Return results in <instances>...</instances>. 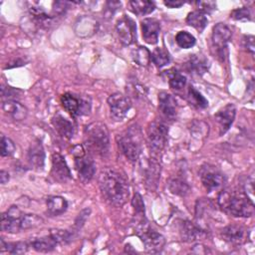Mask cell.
Here are the masks:
<instances>
[{
    "label": "cell",
    "instance_id": "6da1fadb",
    "mask_svg": "<svg viewBox=\"0 0 255 255\" xmlns=\"http://www.w3.org/2000/svg\"><path fill=\"white\" fill-rule=\"evenodd\" d=\"M99 186L105 200L114 206L121 207L128 199V182L115 169H105L100 173Z\"/></svg>",
    "mask_w": 255,
    "mask_h": 255
},
{
    "label": "cell",
    "instance_id": "7a4b0ae2",
    "mask_svg": "<svg viewBox=\"0 0 255 255\" xmlns=\"http://www.w3.org/2000/svg\"><path fill=\"white\" fill-rule=\"evenodd\" d=\"M220 208L234 217H250L254 214V203L243 190L222 189L218 195Z\"/></svg>",
    "mask_w": 255,
    "mask_h": 255
},
{
    "label": "cell",
    "instance_id": "3957f363",
    "mask_svg": "<svg viewBox=\"0 0 255 255\" xmlns=\"http://www.w3.org/2000/svg\"><path fill=\"white\" fill-rule=\"evenodd\" d=\"M85 137L88 148L99 155H106L109 151V130L103 123L94 122L85 127Z\"/></svg>",
    "mask_w": 255,
    "mask_h": 255
},
{
    "label": "cell",
    "instance_id": "277c9868",
    "mask_svg": "<svg viewBox=\"0 0 255 255\" xmlns=\"http://www.w3.org/2000/svg\"><path fill=\"white\" fill-rule=\"evenodd\" d=\"M118 144L123 154L131 162L138 159L141 152V131L136 126L129 127L118 136Z\"/></svg>",
    "mask_w": 255,
    "mask_h": 255
},
{
    "label": "cell",
    "instance_id": "5b68a950",
    "mask_svg": "<svg viewBox=\"0 0 255 255\" xmlns=\"http://www.w3.org/2000/svg\"><path fill=\"white\" fill-rule=\"evenodd\" d=\"M168 128L162 122L154 121L150 123L146 130L147 144L152 157L159 158L167 142Z\"/></svg>",
    "mask_w": 255,
    "mask_h": 255
},
{
    "label": "cell",
    "instance_id": "8992f818",
    "mask_svg": "<svg viewBox=\"0 0 255 255\" xmlns=\"http://www.w3.org/2000/svg\"><path fill=\"white\" fill-rule=\"evenodd\" d=\"M135 233L144 244L145 250L149 253H159L165 244L164 237L153 230L147 220L135 223Z\"/></svg>",
    "mask_w": 255,
    "mask_h": 255
},
{
    "label": "cell",
    "instance_id": "52a82bcc",
    "mask_svg": "<svg viewBox=\"0 0 255 255\" xmlns=\"http://www.w3.org/2000/svg\"><path fill=\"white\" fill-rule=\"evenodd\" d=\"M199 175L201 182L208 192L220 189L225 183V176L216 166L205 163L200 167Z\"/></svg>",
    "mask_w": 255,
    "mask_h": 255
},
{
    "label": "cell",
    "instance_id": "ba28073f",
    "mask_svg": "<svg viewBox=\"0 0 255 255\" xmlns=\"http://www.w3.org/2000/svg\"><path fill=\"white\" fill-rule=\"evenodd\" d=\"M61 103L65 111L68 112L73 118L89 114L91 110L90 101L84 98L76 97V95L71 93L63 94L61 97Z\"/></svg>",
    "mask_w": 255,
    "mask_h": 255
},
{
    "label": "cell",
    "instance_id": "9c48e42d",
    "mask_svg": "<svg viewBox=\"0 0 255 255\" xmlns=\"http://www.w3.org/2000/svg\"><path fill=\"white\" fill-rule=\"evenodd\" d=\"M110 113L115 121H123L131 108L130 100L122 93H114L108 98Z\"/></svg>",
    "mask_w": 255,
    "mask_h": 255
},
{
    "label": "cell",
    "instance_id": "30bf717a",
    "mask_svg": "<svg viewBox=\"0 0 255 255\" xmlns=\"http://www.w3.org/2000/svg\"><path fill=\"white\" fill-rule=\"evenodd\" d=\"M231 35L232 32L230 28L224 23H218L212 29V45L216 50L217 56L221 57L222 59L224 56H226L225 51L227 50V44L231 39Z\"/></svg>",
    "mask_w": 255,
    "mask_h": 255
},
{
    "label": "cell",
    "instance_id": "8fae6325",
    "mask_svg": "<svg viewBox=\"0 0 255 255\" xmlns=\"http://www.w3.org/2000/svg\"><path fill=\"white\" fill-rule=\"evenodd\" d=\"M116 31L121 43L126 46L131 45L136 40L135 23L127 15H124L118 20L116 24Z\"/></svg>",
    "mask_w": 255,
    "mask_h": 255
},
{
    "label": "cell",
    "instance_id": "7c38bea8",
    "mask_svg": "<svg viewBox=\"0 0 255 255\" xmlns=\"http://www.w3.org/2000/svg\"><path fill=\"white\" fill-rule=\"evenodd\" d=\"M23 213L17 206H11L1 215V230L8 233H17L22 230Z\"/></svg>",
    "mask_w": 255,
    "mask_h": 255
},
{
    "label": "cell",
    "instance_id": "4fadbf2b",
    "mask_svg": "<svg viewBox=\"0 0 255 255\" xmlns=\"http://www.w3.org/2000/svg\"><path fill=\"white\" fill-rule=\"evenodd\" d=\"M51 177L59 183H65L72 178L71 170L65 160V158L60 153L52 154V167H51Z\"/></svg>",
    "mask_w": 255,
    "mask_h": 255
},
{
    "label": "cell",
    "instance_id": "5bb4252c",
    "mask_svg": "<svg viewBox=\"0 0 255 255\" xmlns=\"http://www.w3.org/2000/svg\"><path fill=\"white\" fill-rule=\"evenodd\" d=\"M142 170H143V176L145 180V184L148 188L154 189L157 185L159 176H160V164L157 158L150 157L146 158L143 162Z\"/></svg>",
    "mask_w": 255,
    "mask_h": 255
},
{
    "label": "cell",
    "instance_id": "9a60e30c",
    "mask_svg": "<svg viewBox=\"0 0 255 255\" xmlns=\"http://www.w3.org/2000/svg\"><path fill=\"white\" fill-rule=\"evenodd\" d=\"M158 110L166 121L175 120L177 116V102L175 98L166 92H160L158 94Z\"/></svg>",
    "mask_w": 255,
    "mask_h": 255
},
{
    "label": "cell",
    "instance_id": "2e32d148",
    "mask_svg": "<svg viewBox=\"0 0 255 255\" xmlns=\"http://www.w3.org/2000/svg\"><path fill=\"white\" fill-rule=\"evenodd\" d=\"M178 229L180 238L184 242H195L206 236L205 230L190 220H181Z\"/></svg>",
    "mask_w": 255,
    "mask_h": 255
},
{
    "label": "cell",
    "instance_id": "e0dca14e",
    "mask_svg": "<svg viewBox=\"0 0 255 255\" xmlns=\"http://www.w3.org/2000/svg\"><path fill=\"white\" fill-rule=\"evenodd\" d=\"M220 236L228 244L233 246H239L246 241L247 234L246 230L242 226L231 224L222 228Z\"/></svg>",
    "mask_w": 255,
    "mask_h": 255
},
{
    "label": "cell",
    "instance_id": "ac0fdd59",
    "mask_svg": "<svg viewBox=\"0 0 255 255\" xmlns=\"http://www.w3.org/2000/svg\"><path fill=\"white\" fill-rule=\"evenodd\" d=\"M75 169L79 175V178L83 182L90 181L96 172V164L94 160L87 154L75 157Z\"/></svg>",
    "mask_w": 255,
    "mask_h": 255
},
{
    "label": "cell",
    "instance_id": "d6986e66",
    "mask_svg": "<svg viewBox=\"0 0 255 255\" xmlns=\"http://www.w3.org/2000/svg\"><path fill=\"white\" fill-rule=\"evenodd\" d=\"M236 116V109L234 105L227 104L220 109L214 116V119L219 128V134L223 135L231 127Z\"/></svg>",
    "mask_w": 255,
    "mask_h": 255
},
{
    "label": "cell",
    "instance_id": "ffe728a7",
    "mask_svg": "<svg viewBox=\"0 0 255 255\" xmlns=\"http://www.w3.org/2000/svg\"><path fill=\"white\" fill-rule=\"evenodd\" d=\"M141 31L143 40L150 45H154L158 41L160 32V23L154 18H145L141 21Z\"/></svg>",
    "mask_w": 255,
    "mask_h": 255
},
{
    "label": "cell",
    "instance_id": "44dd1931",
    "mask_svg": "<svg viewBox=\"0 0 255 255\" xmlns=\"http://www.w3.org/2000/svg\"><path fill=\"white\" fill-rule=\"evenodd\" d=\"M28 160L36 170H42L45 164V151L40 140L33 141L28 149Z\"/></svg>",
    "mask_w": 255,
    "mask_h": 255
},
{
    "label": "cell",
    "instance_id": "7402d4cb",
    "mask_svg": "<svg viewBox=\"0 0 255 255\" xmlns=\"http://www.w3.org/2000/svg\"><path fill=\"white\" fill-rule=\"evenodd\" d=\"M3 112L11 117L15 121H23L28 115V110L26 107L21 105L15 100H7L2 104Z\"/></svg>",
    "mask_w": 255,
    "mask_h": 255
},
{
    "label": "cell",
    "instance_id": "603a6c76",
    "mask_svg": "<svg viewBox=\"0 0 255 255\" xmlns=\"http://www.w3.org/2000/svg\"><path fill=\"white\" fill-rule=\"evenodd\" d=\"M52 125L63 137L69 139L74 135L75 127L73 123L61 114H57L52 118Z\"/></svg>",
    "mask_w": 255,
    "mask_h": 255
},
{
    "label": "cell",
    "instance_id": "cb8c5ba5",
    "mask_svg": "<svg viewBox=\"0 0 255 255\" xmlns=\"http://www.w3.org/2000/svg\"><path fill=\"white\" fill-rule=\"evenodd\" d=\"M186 69L189 73L202 76L209 69V61L201 55H192L186 62Z\"/></svg>",
    "mask_w": 255,
    "mask_h": 255
},
{
    "label": "cell",
    "instance_id": "d4e9b609",
    "mask_svg": "<svg viewBox=\"0 0 255 255\" xmlns=\"http://www.w3.org/2000/svg\"><path fill=\"white\" fill-rule=\"evenodd\" d=\"M30 245L33 247L34 250L41 253H47L53 251L56 246L58 245L56 239L49 233L47 236H43L40 238H36L31 241Z\"/></svg>",
    "mask_w": 255,
    "mask_h": 255
},
{
    "label": "cell",
    "instance_id": "484cf974",
    "mask_svg": "<svg viewBox=\"0 0 255 255\" xmlns=\"http://www.w3.org/2000/svg\"><path fill=\"white\" fill-rule=\"evenodd\" d=\"M68 208L67 200L59 195L49 196L47 198V210L53 216H58L64 213Z\"/></svg>",
    "mask_w": 255,
    "mask_h": 255
},
{
    "label": "cell",
    "instance_id": "4316f807",
    "mask_svg": "<svg viewBox=\"0 0 255 255\" xmlns=\"http://www.w3.org/2000/svg\"><path fill=\"white\" fill-rule=\"evenodd\" d=\"M186 23H187V25L193 27L195 30H197L199 33H201L207 26L208 19L203 12H201L199 10H195V11L188 13V15L186 17Z\"/></svg>",
    "mask_w": 255,
    "mask_h": 255
},
{
    "label": "cell",
    "instance_id": "83f0119b",
    "mask_svg": "<svg viewBox=\"0 0 255 255\" xmlns=\"http://www.w3.org/2000/svg\"><path fill=\"white\" fill-rule=\"evenodd\" d=\"M130 10L137 16H144L154 11L155 5L151 1L146 0H132L128 2Z\"/></svg>",
    "mask_w": 255,
    "mask_h": 255
},
{
    "label": "cell",
    "instance_id": "f1b7e54d",
    "mask_svg": "<svg viewBox=\"0 0 255 255\" xmlns=\"http://www.w3.org/2000/svg\"><path fill=\"white\" fill-rule=\"evenodd\" d=\"M168 189L171 193L179 196H185L190 192L189 184L181 177L170 178L168 180Z\"/></svg>",
    "mask_w": 255,
    "mask_h": 255
},
{
    "label": "cell",
    "instance_id": "f546056e",
    "mask_svg": "<svg viewBox=\"0 0 255 255\" xmlns=\"http://www.w3.org/2000/svg\"><path fill=\"white\" fill-rule=\"evenodd\" d=\"M29 244L23 241L17 242H5L3 239L0 240V252H8L9 254H23L28 250Z\"/></svg>",
    "mask_w": 255,
    "mask_h": 255
},
{
    "label": "cell",
    "instance_id": "4dcf8cb0",
    "mask_svg": "<svg viewBox=\"0 0 255 255\" xmlns=\"http://www.w3.org/2000/svg\"><path fill=\"white\" fill-rule=\"evenodd\" d=\"M186 99L187 102L195 109H205L208 106V101L192 86L188 88Z\"/></svg>",
    "mask_w": 255,
    "mask_h": 255
},
{
    "label": "cell",
    "instance_id": "1f68e13d",
    "mask_svg": "<svg viewBox=\"0 0 255 255\" xmlns=\"http://www.w3.org/2000/svg\"><path fill=\"white\" fill-rule=\"evenodd\" d=\"M170 60H171L170 54L164 48L157 47L151 53V61L157 68H162L166 66L170 62Z\"/></svg>",
    "mask_w": 255,
    "mask_h": 255
},
{
    "label": "cell",
    "instance_id": "d6a6232c",
    "mask_svg": "<svg viewBox=\"0 0 255 255\" xmlns=\"http://www.w3.org/2000/svg\"><path fill=\"white\" fill-rule=\"evenodd\" d=\"M166 75L168 77V84L170 88L174 90H180L185 86L186 78L176 70L171 69L166 71Z\"/></svg>",
    "mask_w": 255,
    "mask_h": 255
},
{
    "label": "cell",
    "instance_id": "836d02e7",
    "mask_svg": "<svg viewBox=\"0 0 255 255\" xmlns=\"http://www.w3.org/2000/svg\"><path fill=\"white\" fill-rule=\"evenodd\" d=\"M132 58H133V61L139 65V66H147L150 61H151V54L150 52L147 50V48L143 47V46H139L138 48H136L134 51H133V54H132Z\"/></svg>",
    "mask_w": 255,
    "mask_h": 255
},
{
    "label": "cell",
    "instance_id": "e575fe53",
    "mask_svg": "<svg viewBox=\"0 0 255 255\" xmlns=\"http://www.w3.org/2000/svg\"><path fill=\"white\" fill-rule=\"evenodd\" d=\"M175 42L180 48L189 49L195 45L196 40L194 36L191 35L190 33L186 31H179L175 36Z\"/></svg>",
    "mask_w": 255,
    "mask_h": 255
},
{
    "label": "cell",
    "instance_id": "d590c367",
    "mask_svg": "<svg viewBox=\"0 0 255 255\" xmlns=\"http://www.w3.org/2000/svg\"><path fill=\"white\" fill-rule=\"evenodd\" d=\"M50 234L56 239L58 245H66L74 238V231L64 229H51Z\"/></svg>",
    "mask_w": 255,
    "mask_h": 255
},
{
    "label": "cell",
    "instance_id": "8d00e7d4",
    "mask_svg": "<svg viewBox=\"0 0 255 255\" xmlns=\"http://www.w3.org/2000/svg\"><path fill=\"white\" fill-rule=\"evenodd\" d=\"M43 223V219L37 214H23L22 217V230H27L40 226Z\"/></svg>",
    "mask_w": 255,
    "mask_h": 255
},
{
    "label": "cell",
    "instance_id": "74e56055",
    "mask_svg": "<svg viewBox=\"0 0 255 255\" xmlns=\"http://www.w3.org/2000/svg\"><path fill=\"white\" fill-rule=\"evenodd\" d=\"M16 146L14 142L4 135L1 136V155L2 156H10L14 153Z\"/></svg>",
    "mask_w": 255,
    "mask_h": 255
},
{
    "label": "cell",
    "instance_id": "f35d334b",
    "mask_svg": "<svg viewBox=\"0 0 255 255\" xmlns=\"http://www.w3.org/2000/svg\"><path fill=\"white\" fill-rule=\"evenodd\" d=\"M230 17L237 21H249L251 19V13L247 7H241L234 9L230 13Z\"/></svg>",
    "mask_w": 255,
    "mask_h": 255
},
{
    "label": "cell",
    "instance_id": "ab89813d",
    "mask_svg": "<svg viewBox=\"0 0 255 255\" xmlns=\"http://www.w3.org/2000/svg\"><path fill=\"white\" fill-rule=\"evenodd\" d=\"M198 10L205 13H210L211 11L216 9V3L213 1H197L195 2Z\"/></svg>",
    "mask_w": 255,
    "mask_h": 255
},
{
    "label": "cell",
    "instance_id": "60d3db41",
    "mask_svg": "<svg viewBox=\"0 0 255 255\" xmlns=\"http://www.w3.org/2000/svg\"><path fill=\"white\" fill-rule=\"evenodd\" d=\"M243 47L250 52L252 55L254 54V37L252 35H246L242 39Z\"/></svg>",
    "mask_w": 255,
    "mask_h": 255
},
{
    "label": "cell",
    "instance_id": "b9f144b4",
    "mask_svg": "<svg viewBox=\"0 0 255 255\" xmlns=\"http://www.w3.org/2000/svg\"><path fill=\"white\" fill-rule=\"evenodd\" d=\"M90 209H84L80 214H79V216L77 217V219H76V221H75V226L79 229L84 223H85V221H86V219L88 218V216H89V214H90Z\"/></svg>",
    "mask_w": 255,
    "mask_h": 255
},
{
    "label": "cell",
    "instance_id": "7bdbcfd3",
    "mask_svg": "<svg viewBox=\"0 0 255 255\" xmlns=\"http://www.w3.org/2000/svg\"><path fill=\"white\" fill-rule=\"evenodd\" d=\"M163 3L168 8H179L184 4V2L178 1V0H167V1H164Z\"/></svg>",
    "mask_w": 255,
    "mask_h": 255
},
{
    "label": "cell",
    "instance_id": "ee69618b",
    "mask_svg": "<svg viewBox=\"0 0 255 255\" xmlns=\"http://www.w3.org/2000/svg\"><path fill=\"white\" fill-rule=\"evenodd\" d=\"M192 252H194V253H199V254H206V253H209L210 251H209L205 246H203V245H201V244H196V245L193 246Z\"/></svg>",
    "mask_w": 255,
    "mask_h": 255
},
{
    "label": "cell",
    "instance_id": "f6af8a7d",
    "mask_svg": "<svg viewBox=\"0 0 255 255\" xmlns=\"http://www.w3.org/2000/svg\"><path fill=\"white\" fill-rule=\"evenodd\" d=\"M9 180V174L7 171L5 170H1L0 171V182L2 184H5L7 181Z\"/></svg>",
    "mask_w": 255,
    "mask_h": 255
}]
</instances>
